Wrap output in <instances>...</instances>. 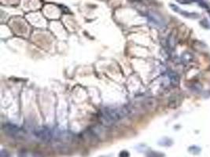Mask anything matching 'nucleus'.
I'll use <instances>...</instances> for the list:
<instances>
[{"label": "nucleus", "instance_id": "nucleus-1", "mask_svg": "<svg viewBox=\"0 0 210 157\" xmlns=\"http://www.w3.org/2000/svg\"><path fill=\"white\" fill-rule=\"evenodd\" d=\"M129 114V110L125 106L107 107L101 112L100 119L105 126H111L124 119Z\"/></svg>", "mask_w": 210, "mask_h": 157}, {"label": "nucleus", "instance_id": "nucleus-2", "mask_svg": "<svg viewBox=\"0 0 210 157\" xmlns=\"http://www.w3.org/2000/svg\"><path fill=\"white\" fill-rule=\"evenodd\" d=\"M33 133L36 138L45 142H50L53 140L60 139L62 137L60 131L50 129L47 127H38L34 129Z\"/></svg>", "mask_w": 210, "mask_h": 157}, {"label": "nucleus", "instance_id": "nucleus-3", "mask_svg": "<svg viewBox=\"0 0 210 157\" xmlns=\"http://www.w3.org/2000/svg\"><path fill=\"white\" fill-rule=\"evenodd\" d=\"M2 130L6 134L15 139H23L26 137V132L21 127H19L13 123H4L2 125Z\"/></svg>", "mask_w": 210, "mask_h": 157}, {"label": "nucleus", "instance_id": "nucleus-4", "mask_svg": "<svg viewBox=\"0 0 210 157\" xmlns=\"http://www.w3.org/2000/svg\"><path fill=\"white\" fill-rule=\"evenodd\" d=\"M148 18L153 24H156L158 27H164L165 25V22L164 19L157 13L149 12V14H148Z\"/></svg>", "mask_w": 210, "mask_h": 157}, {"label": "nucleus", "instance_id": "nucleus-5", "mask_svg": "<svg viewBox=\"0 0 210 157\" xmlns=\"http://www.w3.org/2000/svg\"><path fill=\"white\" fill-rule=\"evenodd\" d=\"M170 7L172 8V10H173L175 12H177V13H180V14H182L183 17H187V18H191V19H197V18H198V17H199V14H198V13H189V12H186V11H183L181 9L179 8L178 7H176L175 5L171 4L170 5Z\"/></svg>", "mask_w": 210, "mask_h": 157}, {"label": "nucleus", "instance_id": "nucleus-6", "mask_svg": "<svg viewBox=\"0 0 210 157\" xmlns=\"http://www.w3.org/2000/svg\"><path fill=\"white\" fill-rule=\"evenodd\" d=\"M169 77L170 79V81H171V83L173 85V86H177L179 84V81H180V79H179V76L175 71H170L169 72Z\"/></svg>", "mask_w": 210, "mask_h": 157}, {"label": "nucleus", "instance_id": "nucleus-7", "mask_svg": "<svg viewBox=\"0 0 210 157\" xmlns=\"http://www.w3.org/2000/svg\"><path fill=\"white\" fill-rule=\"evenodd\" d=\"M167 43H168V46H169V47L171 50H174L175 49L176 41H175V38L173 35H169V38H168V40H167Z\"/></svg>", "mask_w": 210, "mask_h": 157}, {"label": "nucleus", "instance_id": "nucleus-8", "mask_svg": "<svg viewBox=\"0 0 210 157\" xmlns=\"http://www.w3.org/2000/svg\"><path fill=\"white\" fill-rule=\"evenodd\" d=\"M193 60V56L192 54L190 53H185L182 55V60L185 63H189L191 62V60Z\"/></svg>", "mask_w": 210, "mask_h": 157}, {"label": "nucleus", "instance_id": "nucleus-9", "mask_svg": "<svg viewBox=\"0 0 210 157\" xmlns=\"http://www.w3.org/2000/svg\"><path fill=\"white\" fill-rule=\"evenodd\" d=\"M189 152H191L194 155H197L201 152V149L197 146H191L189 148Z\"/></svg>", "mask_w": 210, "mask_h": 157}, {"label": "nucleus", "instance_id": "nucleus-10", "mask_svg": "<svg viewBox=\"0 0 210 157\" xmlns=\"http://www.w3.org/2000/svg\"><path fill=\"white\" fill-rule=\"evenodd\" d=\"M164 155H162L161 153H152L148 155V157H163Z\"/></svg>", "mask_w": 210, "mask_h": 157}, {"label": "nucleus", "instance_id": "nucleus-11", "mask_svg": "<svg viewBox=\"0 0 210 157\" xmlns=\"http://www.w3.org/2000/svg\"><path fill=\"white\" fill-rule=\"evenodd\" d=\"M0 157H10L9 153L6 150H2L0 153Z\"/></svg>", "mask_w": 210, "mask_h": 157}, {"label": "nucleus", "instance_id": "nucleus-12", "mask_svg": "<svg viewBox=\"0 0 210 157\" xmlns=\"http://www.w3.org/2000/svg\"><path fill=\"white\" fill-rule=\"evenodd\" d=\"M194 0H177V2L182 3V4H190L192 2H194Z\"/></svg>", "mask_w": 210, "mask_h": 157}, {"label": "nucleus", "instance_id": "nucleus-13", "mask_svg": "<svg viewBox=\"0 0 210 157\" xmlns=\"http://www.w3.org/2000/svg\"><path fill=\"white\" fill-rule=\"evenodd\" d=\"M119 157H129V153L127 151H122L121 153H120Z\"/></svg>", "mask_w": 210, "mask_h": 157}, {"label": "nucleus", "instance_id": "nucleus-14", "mask_svg": "<svg viewBox=\"0 0 210 157\" xmlns=\"http://www.w3.org/2000/svg\"><path fill=\"white\" fill-rule=\"evenodd\" d=\"M135 1H141V0H135Z\"/></svg>", "mask_w": 210, "mask_h": 157}]
</instances>
